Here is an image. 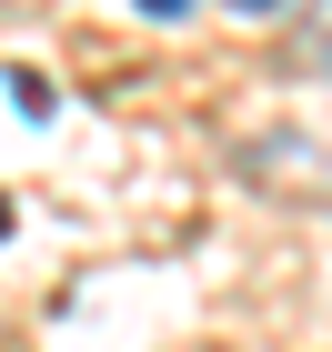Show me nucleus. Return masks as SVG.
I'll list each match as a JSON object with an SVG mask.
<instances>
[{
    "mask_svg": "<svg viewBox=\"0 0 332 352\" xmlns=\"http://www.w3.org/2000/svg\"><path fill=\"white\" fill-rule=\"evenodd\" d=\"M242 162H252V182L292 191V201H332V81L292 91V111H272L242 141Z\"/></svg>",
    "mask_w": 332,
    "mask_h": 352,
    "instance_id": "obj_1",
    "label": "nucleus"
},
{
    "mask_svg": "<svg viewBox=\"0 0 332 352\" xmlns=\"http://www.w3.org/2000/svg\"><path fill=\"white\" fill-rule=\"evenodd\" d=\"M302 51H312V71H332V0L302 10Z\"/></svg>",
    "mask_w": 332,
    "mask_h": 352,
    "instance_id": "obj_2",
    "label": "nucleus"
},
{
    "mask_svg": "<svg viewBox=\"0 0 332 352\" xmlns=\"http://www.w3.org/2000/svg\"><path fill=\"white\" fill-rule=\"evenodd\" d=\"M141 10H151V21H181V10H192V0H141Z\"/></svg>",
    "mask_w": 332,
    "mask_h": 352,
    "instance_id": "obj_3",
    "label": "nucleus"
},
{
    "mask_svg": "<svg viewBox=\"0 0 332 352\" xmlns=\"http://www.w3.org/2000/svg\"><path fill=\"white\" fill-rule=\"evenodd\" d=\"M232 10H272V0H232Z\"/></svg>",
    "mask_w": 332,
    "mask_h": 352,
    "instance_id": "obj_4",
    "label": "nucleus"
},
{
    "mask_svg": "<svg viewBox=\"0 0 332 352\" xmlns=\"http://www.w3.org/2000/svg\"><path fill=\"white\" fill-rule=\"evenodd\" d=\"M0 242H10V201H0Z\"/></svg>",
    "mask_w": 332,
    "mask_h": 352,
    "instance_id": "obj_5",
    "label": "nucleus"
}]
</instances>
